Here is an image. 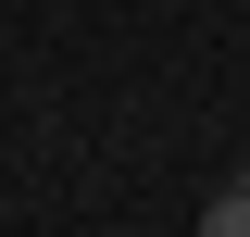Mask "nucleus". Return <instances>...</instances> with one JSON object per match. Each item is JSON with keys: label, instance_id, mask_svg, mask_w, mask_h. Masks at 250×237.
<instances>
[{"label": "nucleus", "instance_id": "2", "mask_svg": "<svg viewBox=\"0 0 250 237\" xmlns=\"http://www.w3.org/2000/svg\"><path fill=\"white\" fill-rule=\"evenodd\" d=\"M238 187H250V175H238Z\"/></svg>", "mask_w": 250, "mask_h": 237}, {"label": "nucleus", "instance_id": "1", "mask_svg": "<svg viewBox=\"0 0 250 237\" xmlns=\"http://www.w3.org/2000/svg\"><path fill=\"white\" fill-rule=\"evenodd\" d=\"M200 237H250V187H238V175H225V200L200 212Z\"/></svg>", "mask_w": 250, "mask_h": 237}]
</instances>
